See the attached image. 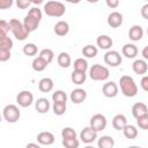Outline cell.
<instances>
[{
    "label": "cell",
    "mask_w": 148,
    "mask_h": 148,
    "mask_svg": "<svg viewBox=\"0 0 148 148\" xmlns=\"http://www.w3.org/2000/svg\"><path fill=\"white\" fill-rule=\"evenodd\" d=\"M119 87L124 96L126 97H134L138 94V86L134 79L130 75H123L119 80Z\"/></svg>",
    "instance_id": "cell-1"
},
{
    "label": "cell",
    "mask_w": 148,
    "mask_h": 148,
    "mask_svg": "<svg viewBox=\"0 0 148 148\" xmlns=\"http://www.w3.org/2000/svg\"><path fill=\"white\" fill-rule=\"evenodd\" d=\"M66 12L65 5L60 1L50 0L44 5V13L51 17H61Z\"/></svg>",
    "instance_id": "cell-2"
},
{
    "label": "cell",
    "mask_w": 148,
    "mask_h": 148,
    "mask_svg": "<svg viewBox=\"0 0 148 148\" xmlns=\"http://www.w3.org/2000/svg\"><path fill=\"white\" fill-rule=\"evenodd\" d=\"M9 25H10V31L13 32L14 37L17 40H24L29 36V34H30L25 29L23 22H20L17 18H12L9 21Z\"/></svg>",
    "instance_id": "cell-3"
},
{
    "label": "cell",
    "mask_w": 148,
    "mask_h": 148,
    "mask_svg": "<svg viewBox=\"0 0 148 148\" xmlns=\"http://www.w3.org/2000/svg\"><path fill=\"white\" fill-rule=\"evenodd\" d=\"M89 76L94 81H105L110 76V72L108 67L102 66L99 64H95L89 69Z\"/></svg>",
    "instance_id": "cell-4"
},
{
    "label": "cell",
    "mask_w": 148,
    "mask_h": 148,
    "mask_svg": "<svg viewBox=\"0 0 148 148\" xmlns=\"http://www.w3.org/2000/svg\"><path fill=\"white\" fill-rule=\"evenodd\" d=\"M2 116H3V118L7 123L13 124V123H16L20 119L21 112H20V109L15 104H8L3 108Z\"/></svg>",
    "instance_id": "cell-5"
},
{
    "label": "cell",
    "mask_w": 148,
    "mask_h": 148,
    "mask_svg": "<svg viewBox=\"0 0 148 148\" xmlns=\"http://www.w3.org/2000/svg\"><path fill=\"white\" fill-rule=\"evenodd\" d=\"M123 59L118 51L114 50H108L104 54V62L111 67H117L121 64Z\"/></svg>",
    "instance_id": "cell-6"
},
{
    "label": "cell",
    "mask_w": 148,
    "mask_h": 148,
    "mask_svg": "<svg viewBox=\"0 0 148 148\" xmlns=\"http://www.w3.org/2000/svg\"><path fill=\"white\" fill-rule=\"evenodd\" d=\"M106 124H108V120H106L105 116L102 114V113H96V114H94V116L90 118L89 126H90L91 128H94L95 131L101 132V131L105 130Z\"/></svg>",
    "instance_id": "cell-7"
},
{
    "label": "cell",
    "mask_w": 148,
    "mask_h": 148,
    "mask_svg": "<svg viewBox=\"0 0 148 148\" xmlns=\"http://www.w3.org/2000/svg\"><path fill=\"white\" fill-rule=\"evenodd\" d=\"M16 102L21 108H28L34 102V95L29 90H22L16 96Z\"/></svg>",
    "instance_id": "cell-8"
},
{
    "label": "cell",
    "mask_w": 148,
    "mask_h": 148,
    "mask_svg": "<svg viewBox=\"0 0 148 148\" xmlns=\"http://www.w3.org/2000/svg\"><path fill=\"white\" fill-rule=\"evenodd\" d=\"M97 131H95L94 128H91L90 126H87L84 127L81 133H80V139L83 143H92L96 139H97Z\"/></svg>",
    "instance_id": "cell-9"
},
{
    "label": "cell",
    "mask_w": 148,
    "mask_h": 148,
    "mask_svg": "<svg viewBox=\"0 0 148 148\" xmlns=\"http://www.w3.org/2000/svg\"><path fill=\"white\" fill-rule=\"evenodd\" d=\"M102 92L105 97H109V98H113L118 95V86L116 82L113 81H109L106 83L103 84V88H102Z\"/></svg>",
    "instance_id": "cell-10"
},
{
    "label": "cell",
    "mask_w": 148,
    "mask_h": 148,
    "mask_svg": "<svg viewBox=\"0 0 148 148\" xmlns=\"http://www.w3.org/2000/svg\"><path fill=\"white\" fill-rule=\"evenodd\" d=\"M69 98H71V101H72L74 104H80V103L84 102V99L87 98V92H86L84 89L76 88V89H74V90L71 92Z\"/></svg>",
    "instance_id": "cell-11"
},
{
    "label": "cell",
    "mask_w": 148,
    "mask_h": 148,
    "mask_svg": "<svg viewBox=\"0 0 148 148\" xmlns=\"http://www.w3.org/2000/svg\"><path fill=\"white\" fill-rule=\"evenodd\" d=\"M108 24L111 28H118L123 24V15L119 12H112L108 16Z\"/></svg>",
    "instance_id": "cell-12"
},
{
    "label": "cell",
    "mask_w": 148,
    "mask_h": 148,
    "mask_svg": "<svg viewBox=\"0 0 148 148\" xmlns=\"http://www.w3.org/2000/svg\"><path fill=\"white\" fill-rule=\"evenodd\" d=\"M132 69L135 74L143 75L148 71V65L145 59H136V60H134V62L132 65Z\"/></svg>",
    "instance_id": "cell-13"
},
{
    "label": "cell",
    "mask_w": 148,
    "mask_h": 148,
    "mask_svg": "<svg viewBox=\"0 0 148 148\" xmlns=\"http://www.w3.org/2000/svg\"><path fill=\"white\" fill-rule=\"evenodd\" d=\"M37 141L39 145H43V146H50L54 142V135L51 133V132H47V131H44V132H40L38 135H37Z\"/></svg>",
    "instance_id": "cell-14"
},
{
    "label": "cell",
    "mask_w": 148,
    "mask_h": 148,
    "mask_svg": "<svg viewBox=\"0 0 148 148\" xmlns=\"http://www.w3.org/2000/svg\"><path fill=\"white\" fill-rule=\"evenodd\" d=\"M39 20H37V18H35L34 16H31V15H25V17H24V20H23V24H24V27H25V29L29 31V32H32V31H35L37 28H38V25H39Z\"/></svg>",
    "instance_id": "cell-15"
},
{
    "label": "cell",
    "mask_w": 148,
    "mask_h": 148,
    "mask_svg": "<svg viewBox=\"0 0 148 148\" xmlns=\"http://www.w3.org/2000/svg\"><path fill=\"white\" fill-rule=\"evenodd\" d=\"M128 37L133 42H139L143 37V29H142V27H140L138 24L131 27L130 30H128Z\"/></svg>",
    "instance_id": "cell-16"
},
{
    "label": "cell",
    "mask_w": 148,
    "mask_h": 148,
    "mask_svg": "<svg viewBox=\"0 0 148 148\" xmlns=\"http://www.w3.org/2000/svg\"><path fill=\"white\" fill-rule=\"evenodd\" d=\"M96 44L99 49L102 50H110L112 44H113V40L111 37H109L108 35H101L97 37L96 39Z\"/></svg>",
    "instance_id": "cell-17"
},
{
    "label": "cell",
    "mask_w": 148,
    "mask_h": 148,
    "mask_svg": "<svg viewBox=\"0 0 148 148\" xmlns=\"http://www.w3.org/2000/svg\"><path fill=\"white\" fill-rule=\"evenodd\" d=\"M146 113H148V106L145 103L138 102V103L133 104V106H132V114H133V117L135 119L141 117V116H143V114H146Z\"/></svg>",
    "instance_id": "cell-18"
},
{
    "label": "cell",
    "mask_w": 148,
    "mask_h": 148,
    "mask_svg": "<svg viewBox=\"0 0 148 148\" xmlns=\"http://www.w3.org/2000/svg\"><path fill=\"white\" fill-rule=\"evenodd\" d=\"M126 125H127V119H126V117L124 114L119 113V114H116L112 118V126H113L114 130L123 131Z\"/></svg>",
    "instance_id": "cell-19"
},
{
    "label": "cell",
    "mask_w": 148,
    "mask_h": 148,
    "mask_svg": "<svg viewBox=\"0 0 148 148\" xmlns=\"http://www.w3.org/2000/svg\"><path fill=\"white\" fill-rule=\"evenodd\" d=\"M121 53L123 56H125L126 58L128 59H133L138 56V47L134 45V44H131V43H127L123 46L121 49Z\"/></svg>",
    "instance_id": "cell-20"
},
{
    "label": "cell",
    "mask_w": 148,
    "mask_h": 148,
    "mask_svg": "<svg viewBox=\"0 0 148 148\" xmlns=\"http://www.w3.org/2000/svg\"><path fill=\"white\" fill-rule=\"evenodd\" d=\"M54 34L62 37V36H66L69 31V24L66 22V21H58L56 24H54Z\"/></svg>",
    "instance_id": "cell-21"
},
{
    "label": "cell",
    "mask_w": 148,
    "mask_h": 148,
    "mask_svg": "<svg viewBox=\"0 0 148 148\" xmlns=\"http://www.w3.org/2000/svg\"><path fill=\"white\" fill-rule=\"evenodd\" d=\"M35 108L39 113H47L50 110V102L45 97H40L35 102Z\"/></svg>",
    "instance_id": "cell-22"
},
{
    "label": "cell",
    "mask_w": 148,
    "mask_h": 148,
    "mask_svg": "<svg viewBox=\"0 0 148 148\" xmlns=\"http://www.w3.org/2000/svg\"><path fill=\"white\" fill-rule=\"evenodd\" d=\"M53 86H54L53 80L50 77H43L38 82V89L42 92H50L53 89Z\"/></svg>",
    "instance_id": "cell-23"
},
{
    "label": "cell",
    "mask_w": 148,
    "mask_h": 148,
    "mask_svg": "<svg viewBox=\"0 0 148 148\" xmlns=\"http://www.w3.org/2000/svg\"><path fill=\"white\" fill-rule=\"evenodd\" d=\"M57 62L60 67L62 68H68L71 66V62H72V59H71V56L67 53V52H60L57 57Z\"/></svg>",
    "instance_id": "cell-24"
},
{
    "label": "cell",
    "mask_w": 148,
    "mask_h": 148,
    "mask_svg": "<svg viewBox=\"0 0 148 148\" xmlns=\"http://www.w3.org/2000/svg\"><path fill=\"white\" fill-rule=\"evenodd\" d=\"M47 62L44 60V59H42L39 56L37 57V58H35L34 60H32V64H31V66H32V69L35 71V72H43L46 67H47Z\"/></svg>",
    "instance_id": "cell-25"
},
{
    "label": "cell",
    "mask_w": 148,
    "mask_h": 148,
    "mask_svg": "<svg viewBox=\"0 0 148 148\" xmlns=\"http://www.w3.org/2000/svg\"><path fill=\"white\" fill-rule=\"evenodd\" d=\"M123 133H124V135H125V138L126 139H130V140H133V139H135L136 136H138V128H136V126H134V125H126L125 126V128L123 130Z\"/></svg>",
    "instance_id": "cell-26"
},
{
    "label": "cell",
    "mask_w": 148,
    "mask_h": 148,
    "mask_svg": "<svg viewBox=\"0 0 148 148\" xmlns=\"http://www.w3.org/2000/svg\"><path fill=\"white\" fill-rule=\"evenodd\" d=\"M98 147L99 148H112L114 146V140L112 136H109V135H103L98 139V142H97Z\"/></svg>",
    "instance_id": "cell-27"
},
{
    "label": "cell",
    "mask_w": 148,
    "mask_h": 148,
    "mask_svg": "<svg viewBox=\"0 0 148 148\" xmlns=\"http://www.w3.org/2000/svg\"><path fill=\"white\" fill-rule=\"evenodd\" d=\"M86 73L84 72H79V71H73L71 74V80L74 84H82L86 81Z\"/></svg>",
    "instance_id": "cell-28"
},
{
    "label": "cell",
    "mask_w": 148,
    "mask_h": 148,
    "mask_svg": "<svg viewBox=\"0 0 148 148\" xmlns=\"http://www.w3.org/2000/svg\"><path fill=\"white\" fill-rule=\"evenodd\" d=\"M97 53H98V49L90 44L83 46V49H82V54L87 58H95L97 56Z\"/></svg>",
    "instance_id": "cell-29"
},
{
    "label": "cell",
    "mask_w": 148,
    "mask_h": 148,
    "mask_svg": "<svg viewBox=\"0 0 148 148\" xmlns=\"http://www.w3.org/2000/svg\"><path fill=\"white\" fill-rule=\"evenodd\" d=\"M22 51H23V53H24L25 56H28V57H34V56L37 54L38 47H37V45H35L34 43H28V44H25V45L23 46Z\"/></svg>",
    "instance_id": "cell-30"
},
{
    "label": "cell",
    "mask_w": 148,
    "mask_h": 148,
    "mask_svg": "<svg viewBox=\"0 0 148 148\" xmlns=\"http://www.w3.org/2000/svg\"><path fill=\"white\" fill-rule=\"evenodd\" d=\"M66 103L64 102H53V105H52V110H53V113L57 114V116H62L65 112H66Z\"/></svg>",
    "instance_id": "cell-31"
},
{
    "label": "cell",
    "mask_w": 148,
    "mask_h": 148,
    "mask_svg": "<svg viewBox=\"0 0 148 148\" xmlns=\"http://www.w3.org/2000/svg\"><path fill=\"white\" fill-rule=\"evenodd\" d=\"M74 69L75 71H79V72H84L88 69V62L86 59L83 58H77L75 61H74Z\"/></svg>",
    "instance_id": "cell-32"
},
{
    "label": "cell",
    "mask_w": 148,
    "mask_h": 148,
    "mask_svg": "<svg viewBox=\"0 0 148 148\" xmlns=\"http://www.w3.org/2000/svg\"><path fill=\"white\" fill-rule=\"evenodd\" d=\"M12 47H13V40L7 35H1L0 36V49L12 50Z\"/></svg>",
    "instance_id": "cell-33"
},
{
    "label": "cell",
    "mask_w": 148,
    "mask_h": 148,
    "mask_svg": "<svg viewBox=\"0 0 148 148\" xmlns=\"http://www.w3.org/2000/svg\"><path fill=\"white\" fill-rule=\"evenodd\" d=\"M39 57L42 59H44L47 64H50L53 60V58H54V53H53V51L51 49H43L39 52Z\"/></svg>",
    "instance_id": "cell-34"
},
{
    "label": "cell",
    "mask_w": 148,
    "mask_h": 148,
    "mask_svg": "<svg viewBox=\"0 0 148 148\" xmlns=\"http://www.w3.org/2000/svg\"><path fill=\"white\" fill-rule=\"evenodd\" d=\"M62 139H76V132L72 127H64L61 131Z\"/></svg>",
    "instance_id": "cell-35"
},
{
    "label": "cell",
    "mask_w": 148,
    "mask_h": 148,
    "mask_svg": "<svg viewBox=\"0 0 148 148\" xmlns=\"http://www.w3.org/2000/svg\"><path fill=\"white\" fill-rule=\"evenodd\" d=\"M52 101L53 102H64L66 103L67 101V95L65 91L62 90H56L53 94H52Z\"/></svg>",
    "instance_id": "cell-36"
},
{
    "label": "cell",
    "mask_w": 148,
    "mask_h": 148,
    "mask_svg": "<svg viewBox=\"0 0 148 148\" xmlns=\"http://www.w3.org/2000/svg\"><path fill=\"white\" fill-rule=\"evenodd\" d=\"M136 125L141 130H148V113L136 118Z\"/></svg>",
    "instance_id": "cell-37"
},
{
    "label": "cell",
    "mask_w": 148,
    "mask_h": 148,
    "mask_svg": "<svg viewBox=\"0 0 148 148\" xmlns=\"http://www.w3.org/2000/svg\"><path fill=\"white\" fill-rule=\"evenodd\" d=\"M62 146L66 148H77L80 141L77 139H62Z\"/></svg>",
    "instance_id": "cell-38"
},
{
    "label": "cell",
    "mask_w": 148,
    "mask_h": 148,
    "mask_svg": "<svg viewBox=\"0 0 148 148\" xmlns=\"http://www.w3.org/2000/svg\"><path fill=\"white\" fill-rule=\"evenodd\" d=\"M9 30H10L9 22H7L5 20H1L0 21V35H7Z\"/></svg>",
    "instance_id": "cell-39"
},
{
    "label": "cell",
    "mask_w": 148,
    "mask_h": 148,
    "mask_svg": "<svg viewBox=\"0 0 148 148\" xmlns=\"http://www.w3.org/2000/svg\"><path fill=\"white\" fill-rule=\"evenodd\" d=\"M29 15H31V16H34L35 18H37V20H42V10L39 9V8H37V7H32L30 10H29V13H28Z\"/></svg>",
    "instance_id": "cell-40"
},
{
    "label": "cell",
    "mask_w": 148,
    "mask_h": 148,
    "mask_svg": "<svg viewBox=\"0 0 148 148\" xmlns=\"http://www.w3.org/2000/svg\"><path fill=\"white\" fill-rule=\"evenodd\" d=\"M10 58V50L0 49V61H7Z\"/></svg>",
    "instance_id": "cell-41"
},
{
    "label": "cell",
    "mask_w": 148,
    "mask_h": 148,
    "mask_svg": "<svg viewBox=\"0 0 148 148\" xmlns=\"http://www.w3.org/2000/svg\"><path fill=\"white\" fill-rule=\"evenodd\" d=\"M31 0H16V6L20 9H25L30 6Z\"/></svg>",
    "instance_id": "cell-42"
},
{
    "label": "cell",
    "mask_w": 148,
    "mask_h": 148,
    "mask_svg": "<svg viewBox=\"0 0 148 148\" xmlns=\"http://www.w3.org/2000/svg\"><path fill=\"white\" fill-rule=\"evenodd\" d=\"M14 3V0H0V9L10 8Z\"/></svg>",
    "instance_id": "cell-43"
},
{
    "label": "cell",
    "mask_w": 148,
    "mask_h": 148,
    "mask_svg": "<svg viewBox=\"0 0 148 148\" xmlns=\"http://www.w3.org/2000/svg\"><path fill=\"white\" fill-rule=\"evenodd\" d=\"M140 86L145 91H148V75H143L141 81H140Z\"/></svg>",
    "instance_id": "cell-44"
},
{
    "label": "cell",
    "mask_w": 148,
    "mask_h": 148,
    "mask_svg": "<svg viewBox=\"0 0 148 148\" xmlns=\"http://www.w3.org/2000/svg\"><path fill=\"white\" fill-rule=\"evenodd\" d=\"M105 3L109 8L111 9H114L119 6V0H105Z\"/></svg>",
    "instance_id": "cell-45"
},
{
    "label": "cell",
    "mask_w": 148,
    "mask_h": 148,
    "mask_svg": "<svg viewBox=\"0 0 148 148\" xmlns=\"http://www.w3.org/2000/svg\"><path fill=\"white\" fill-rule=\"evenodd\" d=\"M140 13H141V16H142L145 20H148V2L145 3V5L141 7Z\"/></svg>",
    "instance_id": "cell-46"
},
{
    "label": "cell",
    "mask_w": 148,
    "mask_h": 148,
    "mask_svg": "<svg viewBox=\"0 0 148 148\" xmlns=\"http://www.w3.org/2000/svg\"><path fill=\"white\" fill-rule=\"evenodd\" d=\"M141 54H142V57H143L145 60H148V46H145V47H143Z\"/></svg>",
    "instance_id": "cell-47"
},
{
    "label": "cell",
    "mask_w": 148,
    "mask_h": 148,
    "mask_svg": "<svg viewBox=\"0 0 148 148\" xmlns=\"http://www.w3.org/2000/svg\"><path fill=\"white\" fill-rule=\"evenodd\" d=\"M43 1L44 0H31V3H34V5H40V3H43Z\"/></svg>",
    "instance_id": "cell-48"
},
{
    "label": "cell",
    "mask_w": 148,
    "mask_h": 148,
    "mask_svg": "<svg viewBox=\"0 0 148 148\" xmlns=\"http://www.w3.org/2000/svg\"><path fill=\"white\" fill-rule=\"evenodd\" d=\"M66 2H69V3H79L81 0H65Z\"/></svg>",
    "instance_id": "cell-49"
},
{
    "label": "cell",
    "mask_w": 148,
    "mask_h": 148,
    "mask_svg": "<svg viewBox=\"0 0 148 148\" xmlns=\"http://www.w3.org/2000/svg\"><path fill=\"white\" fill-rule=\"evenodd\" d=\"M27 147H36V148H39V145H37V143H28Z\"/></svg>",
    "instance_id": "cell-50"
},
{
    "label": "cell",
    "mask_w": 148,
    "mask_h": 148,
    "mask_svg": "<svg viewBox=\"0 0 148 148\" xmlns=\"http://www.w3.org/2000/svg\"><path fill=\"white\" fill-rule=\"evenodd\" d=\"M88 2H90V3H96V2H98L99 0H87Z\"/></svg>",
    "instance_id": "cell-51"
},
{
    "label": "cell",
    "mask_w": 148,
    "mask_h": 148,
    "mask_svg": "<svg viewBox=\"0 0 148 148\" xmlns=\"http://www.w3.org/2000/svg\"><path fill=\"white\" fill-rule=\"evenodd\" d=\"M147 35H148V28H147Z\"/></svg>",
    "instance_id": "cell-52"
},
{
    "label": "cell",
    "mask_w": 148,
    "mask_h": 148,
    "mask_svg": "<svg viewBox=\"0 0 148 148\" xmlns=\"http://www.w3.org/2000/svg\"><path fill=\"white\" fill-rule=\"evenodd\" d=\"M145 1H148V0H145Z\"/></svg>",
    "instance_id": "cell-53"
}]
</instances>
